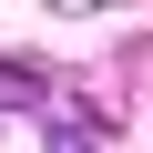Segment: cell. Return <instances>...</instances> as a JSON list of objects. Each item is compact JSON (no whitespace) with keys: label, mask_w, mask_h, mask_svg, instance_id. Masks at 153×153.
Wrapping results in <instances>:
<instances>
[{"label":"cell","mask_w":153,"mask_h":153,"mask_svg":"<svg viewBox=\"0 0 153 153\" xmlns=\"http://www.w3.org/2000/svg\"><path fill=\"white\" fill-rule=\"evenodd\" d=\"M0 102H10V112H31V102H51V92H41V71H21V61H0Z\"/></svg>","instance_id":"obj_1"},{"label":"cell","mask_w":153,"mask_h":153,"mask_svg":"<svg viewBox=\"0 0 153 153\" xmlns=\"http://www.w3.org/2000/svg\"><path fill=\"white\" fill-rule=\"evenodd\" d=\"M51 153H92V123H82V112H61V123H51Z\"/></svg>","instance_id":"obj_2"}]
</instances>
